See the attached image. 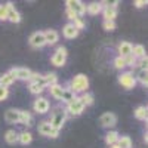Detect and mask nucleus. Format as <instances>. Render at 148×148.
Returning <instances> with one entry per match:
<instances>
[{"label": "nucleus", "instance_id": "nucleus-10", "mask_svg": "<svg viewBox=\"0 0 148 148\" xmlns=\"http://www.w3.org/2000/svg\"><path fill=\"white\" fill-rule=\"evenodd\" d=\"M30 45L33 47H43L46 45V40H45V36H43V31H36L30 36Z\"/></svg>", "mask_w": 148, "mask_h": 148}, {"label": "nucleus", "instance_id": "nucleus-17", "mask_svg": "<svg viewBox=\"0 0 148 148\" xmlns=\"http://www.w3.org/2000/svg\"><path fill=\"white\" fill-rule=\"evenodd\" d=\"M119 53H120L119 56H121V58H126V56L132 55V45L129 42H121L119 45Z\"/></svg>", "mask_w": 148, "mask_h": 148}, {"label": "nucleus", "instance_id": "nucleus-24", "mask_svg": "<svg viewBox=\"0 0 148 148\" xmlns=\"http://www.w3.org/2000/svg\"><path fill=\"white\" fill-rule=\"evenodd\" d=\"M14 82H15V79L10 76V73H5L3 76L0 77V84H2L3 88H8V86H10Z\"/></svg>", "mask_w": 148, "mask_h": 148}, {"label": "nucleus", "instance_id": "nucleus-32", "mask_svg": "<svg viewBox=\"0 0 148 148\" xmlns=\"http://www.w3.org/2000/svg\"><path fill=\"white\" fill-rule=\"evenodd\" d=\"M102 27H104L105 31H114V30L117 28V25H116V22H114V21H104Z\"/></svg>", "mask_w": 148, "mask_h": 148}, {"label": "nucleus", "instance_id": "nucleus-5", "mask_svg": "<svg viewBox=\"0 0 148 148\" xmlns=\"http://www.w3.org/2000/svg\"><path fill=\"white\" fill-rule=\"evenodd\" d=\"M119 83L123 86L125 89H133L135 84H136V79L132 73L126 71V73H121L119 76Z\"/></svg>", "mask_w": 148, "mask_h": 148}, {"label": "nucleus", "instance_id": "nucleus-36", "mask_svg": "<svg viewBox=\"0 0 148 148\" xmlns=\"http://www.w3.org/2000/svg\"><path fill=\"white\" fill-rule=\"evenodd\" d=\"M123 59H125V64H126V67L127 65H135V64H136V58H135L133 55H129V56H126V58H123Z\"/></svg>", "mask_w": 148, "mask_h": 148}, {"label": "nucleus", "instance_id": "nucleus-27", "mask_svg": "<svg viewBox=\"0 0 148 148\" xmlns=\"http://www.w3.org/2000/svg\"><path fill=\"white\" fill-rule=\"evenodd\" d=\"M18 141L21 144H24V145H27V144H30L33 141V135L30 132H22V133L18 135Z\"/></svg>", "mask_w": 148, "mask_h": 148}, {"label": "nucleus", "instance_id": "nucleus-4", "mask_svg": "<svg viewBox=\"0 0 148 148\" xmlns=\"http://www.w3.org/2000/svg\"><path fill=\"white\" fill-rule=\"evenodd\" d=\"M67 49L62 47V46H59L56 49V52L53 53V56L51 58V62L55 65V67H62L65 65V61H67Z\"/></svg>", "mask_w": 148, "mask_h": 148}, {"label": "nucleus", "instance_id": "nucleus-41", "mask_svg": "<svg viewBox=\"0 0 148 148\" xmlns=\"http://www.w3.org/2000/svg\"><path fill=\"white\" fill-rule=\"evenodd\" d=\"M111 148H119V145H117V144H114V145H111Z\"/></svg>", "mask_w": 148, "mask_h": 148}, {"label": "nucleus", "instance_id": "nucleus-28", "mask_svg": "<svg viewBox=\"0 0 148 148\" xmlns=\"http://www.w3.org/2000/svg\"><path fill=\"white\" fill-rule=\"evenodd\" d=\"M5 139H6L8 144H15V142H18V133H16L15 130H12V129H10V130L6 132Z\"/></svg>", "mask_w": 148, "mask_h": 148}, {"label": "nucleus", "instance_id": "nucleus-21", "mask_svg": "<svg viewBox=\"0 0 148 148\" xmlns=\"http://www.w3.org/2000/svg\"><path fill=\"white\" fill-rule=\"evenodd\" d=\"M19 123L22 125H27V126H31L33 123V117L28 111H19Z\"/></svg>", "mask_w": 148, "mask_h": 148}, {"label": "nucleus", "instance_id": "nucleus-19", "mask_svg": "<svg viewBox=\"0 0 148 148\" xmlns=\"http://www.w3.org/2000/svg\"><path fill=\"white\" fill-rule=\"evenodd\" d=\"M101 10H102V3H98V2H93V3L86 6V12L90 15H98Z\"/></svg>", "mask_w": 148, "mask_h": 148}, {"label": "nucleus", "instance_id": "nucleus-23", "mask_svg": "<svg viewBox=\"0 0 148 148\" xmlns=\"http://www.w3.org/2000/svg\"><path fill=\"white\" fill-rule=\"evenodd\" d=\"M135 117H136L138 120H147V117H148V110H147V107H145V105L138 107L136 110H135Z\"/></svg>", "mask_w": 148, "mask_h": 148}, {"label": "nucleus", "instance_id": "nucleus-22", "mask_svg": "<svg viewBox=\"0 0 148 148\" xmlns=\"http://www.w3.org/2000/svg\"><path fill=\"white\" fill-rule=\"evenodd\" d=\"M117 141H119V133L117 132H114V130H111V132H108L107 135H105V142H107V145H114V144H117Z\"/></svg>", "mask_w": 148, "mask_h": 148}, {"label": "nucleus", "instance_id": "nucleus-6", "mask_svg": "<svg viewBox=\"0 0 148 148\" xmlns=\"http://www.w3.org/2000/svg\"><path fill=\"white\" fill-rule=\"evenodd\" d=\"M67 9L74 12V14L80 18H82V15L86 14V6L83 5V2H80V0H67Z\"/></svg>", "mask_w": 148, "mask_h": 148}, {"label": "nucleus", "instance_id": "nucleus-14", "mask_svg": "<svg viewBox=\"0 0 148 148\" xmlns=\"http://www.w3.org/2000/svg\"><path fill=\"white\" fill-rule=\"evenodd\" d=\"M19 111L21 110H15V108H9L5 113V119L8 123H19Z\"/></svg>", "mask_w": 148, "mask_h": 148}, {"label": "nucleus", "instance_id": "nucleus-26", "mask_svg": "<svg viewBox=\"0 0 148 148\" xmlns=\"http://www.w3.org/2000/svg\"><path fill=\"white\" fill-rule=\"evenodd\" d=\"M43 80H45L46 86H52V84L58 83V77H56L55 73H49V74H46V76H43Z\"/></svg>", "mask_w": 148, "mask_h": 148}, {"label": "nucleus", "instance_id": "nucleus-31", "mask_svg": "<svg viewBox=\"0 0 148 148\" xmlns=\"http://www.w3.org/2000/svg\"><path fill=\"white\" fill-rule=\"evenodd\" d=\"M80 99H82V102L84 104V107L92 105V104H93V95L89 93V92H84V93L80 96Z\"/></svg>", "mask_w": 148, "mask_h": 148}, {"label": "nucleus", "instance_id": "nucleus-16", "mask_svg": "<svg viewBox=\"0 0 148 148\" xmlns=\"http://www.w3.org/2000/svg\"><path fill=\"white\" fill-rule=\"evenodd\" d=\"M62 33H64V36L67 37V39H74V37H77L79 36V30L73 25V24H67V25H64V28H62Z\"/></svg>", "mask_w": 148, "mask_h": 148}, {"label": "nucleus", "instance_id": "nucleus-25", "mask_svg": "<svg viewBox=\"0 0 148 148\" xmlns=\"http://www.w3.org/2000/svg\"><path fill=\"white\" fill-rule=\"evenodd\" d=\"M117 145L119 148H132V139L129 136H119Z\"/></svg>", "mask_w": 148, "mask_h": 148}, {"label": "nucleus", "instance_id": "nucleus-34", "mask_svg": "<svg viewBox=\"0 0 148 148\" xmlns=\"http://www.w3.org/2000/svg\"><path fill=\"white\" fill-rule=\"evenodd\" d=\"M71 24H73V25L76 27V28H77L79 31H80L82 28H84V21H83V19L80 18V16H79V18H76V19H74V21H73Z\"/></svg>", "mask_w": 148, "mask_h": 148}, {"label": "nucleus", "instance_id": "nucleus-29", "mask_svg": "<svg viewBox=\"0 0 148 148\" xmlns=\"http://www.w3.org/2000/svg\"><path fill=\"white\" fill-rule=\"evenodd\" d=\"M135 79H136V82H139L141 84L147 86V84H148V71H147V70H139L138 76L135 77Z\"/></svg>", "mask_w": 148, "mask_h": 148}, {"label": "nucleus", "instance_id": "nucleus-9", "mask_svg": "<svg viewBox=\"0 0 148 148\" xmlns=\"http://www.w3.org/2000/svg\"><path fill=\"white\" fill-rule=\"evenodd\" d=\"M34 111L39 114H45L49 111V108H51V105H49V101L46 99V98H37V99L34 101Z\"/></svg>", "mask_w": 148, "mask_h": 148}, {"label": "nucleus", "instance_id": "nucleus-1", "mask_svg": "<svg viewBox=\"0 0 148 148\" xmlns=\"http://www.w3.org/2000/svg\"><path fill=\"white\" fill-rule=\"evenodd\" d=\"M89 88V79L84 76V74H77L74 76L73 80L70 82V90L73 93H84L86 89Z\"/></svg>", "mask_w": 148, "mask_h": 148}, {"label": "nucleus", "instance_id": "nucleus-11", "mask_svg": "<svg viewBox=\"0 0 148 148\" xmlns=\"http://www.w3.org/2000/svg\"><path fill=\"white\" fill-rule=\"evenodd\" d=\"M99 123H101V126L104 127H113L116 126V123H117V117L114 113H104L99 119Z\"/></svg>", "mask_w": 148, "mask_h": 148}, {"label": "nucleus", "instance_id": "nucleus-3", "mask_svg": "<svg viewBox=\"0 0 148 148\" xmlns=\"http://www.w3.org/2000/svg\"><path fill=\"white\" fill-rule=\"evenodd\" d=\"M83 110H84V104L82 102V99L79 96H76L74 99L67 104V114H71V116H80L83 113Z\"/></svg>", "mask_w": 148, "mask_h": 148}, {"label": "nucleus", "instance_id": "nucleus-2", "mask_svg": "<svg viewBox=\"0 0 148 148\" xmlns=\"http://www.w3.org/2000/svg\"><path fill=\"white\" fill-rule=\"evenodd\" d=\"M65 119H67V111L65 110H58L52 114L51 120H49V125H51L53 129L59 130L61 127H62V125L65 123Z\"/></svg>", "mask_w": 148, "mask_h": 148}, {"label": "nucleus", "instance_id": "nucleus-18", "mask_svg": "<svg viewBox=\"0 0 148 148\" xmlns=\"http://www.w3.org/2000/svg\"><path fill=\"white\" fill-rule=\"evenodd\" d=\"M49 92H51V95L55 98V99H61V98H62V93H64V88L56 83V84L49 86Z\"/></svg>", "mask_w": 148, "mask_h": 148}, {"label": "nucleus", "instance_id": "nucleus-20", "mask_svg": "<svg viewBox=\"0 0 148 148\" xmlns=\"http://www.w3.org/2000/svg\"><path fill=\"white\" fill-rule=\"evenodd\" d=\"M132 55L135 56V58H144V56H147V53H145V47L142 46V45H135V46H132Z\"/></svg>", "mask_w": 148, "mask_h": 148}, {"label": "nucleus", "instance_id": "nucleus-12", "mask_svg": "<svg viewBox=\"0 0 148 148\" xmlns=\"http://www.w3.org/2000/svg\"><path fill=\"white\" fill-rule=\"evenodd\" d=\"M105 5H107V6H104V9H102L105 21H114L116 16H117V8L113 6V3H111V5L105 3Z\"/></svg>", "mask_w": 148, "mask_h": 148}, {"label": "nucleus", "instance_id": "nucleus-13", "mask_svg": "<svg viewBox=\"0 0 148 148\" xmlns=\"http://www.w3.org/2000/svg\"><path fill=\"white\" fill-rule=\"evenodd\" d=\"M6 8H8V19L10 22H21V15H19V12L14 8V5L12 3H6Z\"/></svg>", "mask_w": 148, "mask_h": 148}, {"label": "nucleus", "instance_id": "nucleus-39", "mask_svg": "<svg viewBox=\"0 0 148 148\" xmlns=\"http://www.w3.org/2000/svg\"><path fill=\"white\" fill-rule=\"evenodd\" d=\"M67 16H68V19H71V21H74L76 18H79L76 14H74V12H71L70 9H67Z\"/></svg>", "mask_w": 148, "mask_h": 148}, {"label": "nucleus", "instance_id": "nucleus-37", "mask_svg": "<svg viewBox=\"0 0 148 148\" xmlns=\"http://www.w3.org/2000/svg\"><path fill=\"white\" fill-rule=\"evenodd\" d=\"M147 64H148V58H147V56H144V58H141L139 61H136V65H138L141 70H147Z\"/></svg>", "mask_w": 148, "mask_h": 148}, {"label": "nucleus", "instance_id": "nucleus-33", "mask_svg": "<svg viewBox=\"0 0 148 148\" xmlns=\"http://www.w3.org/2000/svg\"><path fill=\"white\" fill-rule=\"evenodd\" d=\"M114 67L117 68V70H123L126 67V64H125V59H123L121 56H117L116 59H114Z\"/></svg>", "mask_w": 148, "mask_h": 148}, {"label": "nucleus", "instance_id": "nucleus-15", "mask_svg": "<svg viewBox=\"0 0 148 148\" xmlns=\"http://www.w3.org/2000/svg\"><path fill=\"white\" fill-rule=\"evenodd\" d=\"M45 36V40H46V45H55L59 39V34L55 31V30H46L43 33Z\"/></svg>", "mask_w": 148, "mask_h": 148}, {"label": "nucleus", "instance_id": "nucleus-40", "mask_svg": "<svg viewBox=\"0 0 148 148\" xmlns=\"http://www.w3.org/2000/svg\"><path fill=\"white\" fill-rule=\"evenodd\" d=\"M135 6H136V8H144V6H147V0H136V2H135Z\"/></svg>", "mask_w": 148, "mask_h": 148}, {"label": "nucleus", "instance_id": "nucleus-7", "mask_svg": "<svg viewBox=\"0 0 148 148\" xmlns=\"http://www.w3.org/2000/svg\"><path fill=\"white\" fill-rule=\"evenodd\" d=\"M39 133L45 135V136H49V138H58L59 130L53 129L51 125H49V121H42L39 125Z\"/></svg>", "mask_w": 148, "mask_h": 148}, {"label": "nucleus", "instance_id": "nucleus-38", "mask_svg": "<svg viewBox=\"0 0 148 148\" xmlns=\"http://www.w3.org/2000/svg\"><path fill=\"white\" fill-rule=\"evenodd\" d=\"M9 95V89L8 88H3L2 84H0V101H5Z\"/></svg>", "mask_w": 148, "mask_h": 148}, {"label": "nucleus", "instance_id": "nucleus-30", "mask_svg": "<svg viewBox=\"0 0 148 148\" xmlns=\"http://www.w3.org/2000/svg\"><path fill=\"white\" fill-rule=\"evenodd\" d=\"M74 98H76V93H73L68 88L67 89H64V93H62V98H61V101H64L65 104H70Z\"/></svg>", "mask_w": 148, "mask_h": 148}, {"label": "nucleus", "instance_id": "nucleus-8", "mask_svg": "<svg viewBox=\"0 0 148 148\" xmlns=\"http://www.w3.org/2000/svg\"><path fill=\"white\" fill-rule=\"evenodd\" d=\"M10 76L14 79H18V80H30V76H31V71L28 68H12L10 71Z\"/></svg>", "mask_w": 148, "mask_h": 148}, {"label": "nucleus", "instance_id": "nucleus-35", "mask_svg": "<svg viewBox=\"0 0 148 148\" xmlns=\"http://www.w3.org/2000/svg\"><path fill=\"white\" fill-rule=\"evenodd\" d=\"M8 19V8L6 5H0V21Z\"/></svg>", "mask_w": 148, "mask_h": 148}]
</instances>
